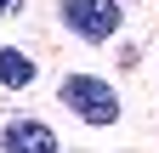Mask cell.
Returning <instances> with one entry per match:
<instances>
[{"label":"cell","mask_w":159,"mask_h":153,"mask_svg":"<svg viewBox=\"0 0 159 153\" xmlns=\"http://www.w3.org/2000/svg\"><path fill=\"white\" fill-rule=\"evenodd\" d=\"M0 153H57V136L40 119H11L0 130Z\"/></svg>","instance_id":"obj_3"},{"label":"cell","mask_w":159,"mask_h":153,"mask_svg":"<svg viewBox=\"0 0 159 153\" xmlns=\"http://www.w3.org/2000/svg\"><path fill=\"white\" fill-rule=\"evenodd\" d=\"M0 85H11V91L34 85V57L17 51V46H0Z\"/></svg>","instance_id":"obj_4"},{"label":"cell","mask_w":159,"mask_h":153,"mask_svg":"<svg viewBox=\"0 0 159 153\" xmlns=\"http://www.w3.org/2000/svg\"><path fill=\"white\" fill-rule=\"evenodd\" d=\"M11 6H23V0H0V11H11Z\"/></svg>","instance_id":"obj_5"},{"label":"cell","mask_w":159,"mask_h":153,"mask_svg":"<svg viewBox=\"0 0 159 153\" xmlns=\"http://www.w3.org/2000/svg\"><path fill=\"white\" fill-rule=\"evenodd\" d=\"M63 102L85 125H114L119 119V91L108 80H97V74H68V80H63Z\"/></svg>","instance_id":"obj_1"},{"label":"cell","mask_w":159,"mask_h":153,"mask_svg":"<svg viewBox=\"0 0 159 153\" xmlns=\"http://www.w3.org/2000/svg\"><path fill=\"white\" fill-rule=\"evenodd\" d=\"M63 23L80 34V40L102 46L108 34L119 28V6H114V0H63Z\"/></svg>","instance_id":"obj_2"}]
</instances>
